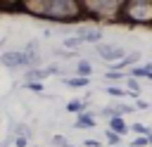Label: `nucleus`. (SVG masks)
Wrapping results in <instances>:
<instances>
[{"label": "nucleus", "instance_id": "1", "mask_svg": "<svg viewBox=\"0 0 152 147\" xmlns=\"http://www.w3.org/2000/svg\"><path fill=\"white\" fill-rule=\"evenodd\" d=\"M24 9H33L31 14H38L43 19L52 21H71L81 14L83 2H71V0H40V2H24Z\"/></svg>", "mask_w": 152, "mask_h": 147}, {"label": "nucleus", "instance_id": "2", "mask_svg": "<svg viewBox=\"0 0 152 147\" xmlns=\"http://www.w3.org/2000/svg\"><path fill=\"white\" fill-rule=\"evenodd\" d=\"M121 19L128 21V24H152V2L150 0L124 2Z\"/></svg>", "mask_w": 152, "mask_h": 147}, {"label": "nucleus", "instance_id": "3", "mask_svg": "<svg viewBox=\"0 0 152 147\" xmlns=\"http://www.w3.org/2000/svg\"><path fill=\"white\" fill-rule=\"evenodd\" d=\"M38 57H31L26 50H7L0 55V64L5 69H19V66H33Z\"/></svg>", "mask_w": 152, "mask_h": 147}, {"label": "nucleus", "instance_id": "4", "mask_svg": "<svg viewBox=\"0 0 152 147\" xmlns=\"http://www.w3.org/2000/svg\"><path fill=\"white\" fill-rule=\"evenodd\" d=\"M95 52H97V57H100V59L112 62V64H119V62L128 55L121 45H114V43H100V45H95Z\"/></svg>", "mask_w": 152, "mask_h": 147}, {"label": "nucleus", "instance_id": "5", "mask_svg": "<svg viewBox=\"0 0 152 147\" xmlns=\"http://www.w3.org/2000/svg\"><path fill=\"white\" fill-rule=\"evenodd\" d=\"M57 74H62V69L57 66V64H50V66H43V69H26V83H43L45 78H50V76H57Z\"/></svg>", "mask_w": 152, "mask_h": 147}, {"label": "nucleus", "instance_id": "6", "mask_svg": "<svg viewBox=\"0 0 152 147\" xmlns=\"http://www.w3.org/2000/svg\"><path fill=\"white\" fill-rule=\"evenodd\" d=\"M74 128H81V130H88V128H95V116L93 114H78L76 116V123H74Z\"/></svg>", "mask_w": 152, "mask_h": 147}, {"label": "nucleus", "instance_id": "7", "mask_svg": "<svg viewBox=\"0 0 152 147\" xmlns=\"http://www.w3.org/2000/svg\"><path fill=\"white\" fill-rule=\"evenodd\" d=\"M128 78H152V62L142 66H133L128 71Z\"/></svg>", "mask_w": 152, "mask_h": 147}, {"label": "nucleus", "instance_id": "8", "mask_svg": "<svg viewBox=\"0 0 152 147\" xmlns=\"http://www.w3.org/2000/svg\"><path fill=\"white\" fill-rule=\"evenodd\" d=\"M74 71H76V76H81V78H90V76H93V64L86 62V59H78Z\"/></svg>", "mask_w": 152, "mask_h": 147}, {"label": "nucleus", "instance_id": "9", "mask_svg": "<svg viewBox=\"0 0 152 147\" xmlns=\"http://www.w3.org/2000/svg\"><path fill=\"white\" fill-rule=\"evenodd\" d=\"M109 130H114L116 135H121V138H124V135H126L131 128L124 123V119H109Z\"/></svg>", "mask_w": 152, "mask_h": 147}, {"label": "nucleus", "instance_id": "10", "mask_svg": "<svg viewBox=\"0 0 152 147\" xmlns=\"http://www.w3.org/2000/svg\"><path fill=\"white\" fill-rule=\"evenodd\" d=\"M83 104H86V100H78V97H76V100H69L64 109H66L69 114H76V116H78V114H83Z\"/></svg>", "mask_w": 152, "mask_h": 147}, {"label": "nucleus", "instance_id": "11", "mask_svg": "<svg viewBox=\"0 0 152 147\" xmlns=\"http://www.w3.org/2000/svg\"><path fill=\"white\" fill-rule=\"evenodd\" d=\"M78 36H83V40L86 43H95V45H100V38H102V31H81Z\"/></svg>", "mask_w": 152, "mask_h": 147}, {"label": "nucleus", "instance_id": "12", "mask_svg": "<svg viewBox=\"0 0 152 147\" xmlns=\"http://www.w3.org/2000/svg\"><path fill=\"white\" fill-rule=\"evenodd\" d=\"M90 83V78H81V76H74V78H64V85L69 88H86Z\"/></svg>", "mask_w": 152, "mask_h": 147}, {"label": "nucleus", "instance_id": "13", "mask_svg": "<svg viewBox=\"0 0 152 147\" xmlns=\"http://www.w3.org/2000/svg\"><path fill=\"white\" fill-rule=\"evenodd\" d=\"M131 130H133L138 138H150V135H152V128H150V126H145V123H133V126H131Z\"/></svg>", "mask_w": 152, "mask_h": 147}, {"label": "nucleus", "instance_id": "14", "mask_svg": "<svg viewBox=\"0 0 152 147\" xmlns=\"http://www.w3.org/2000/svg\"><path fill=\"white\" fill-rule=\"evenodd\" d=\"M104 140H107V145H112V147H119V145H121V135H116V133L109 130V128H107V133H104Z\"/></svg>", "mask_w": 152, "mask_h": 147}, {"label": "nucleus", "instance_id": "15", "mask_svg": "<svg viewBox=\"0 0 152 147\" xmlns=\"http://www.w3.org/2000/svg\"><path fill=\"white\" fill-rule=\"evenodd\" d=\"M86 40H83V36H71V38H66L64 40V47H81Z\"/></svg>", "mask_w": 152, "mask_h": 147}, {"label": "nucleus", "instance_id": "16", "mask_svg": "<svg viewBox=\"0 0 152 147\" xmlns=\"http://www.w3.org/2000/svg\"><path fill=\"white\" fill-rule=\"evenodd\" d=\"M104 92H107V95H116V97H121V95H126L128 90H121V88H116V85H109V88H104Z\"/></svg>", "mask_w": 152, "mask_h": 147}, {"label": "nucleus", "instance_id": "17", "mask_svg": "<svg viewBox=\"0 0 152 147\" xmlns=\"http://www.w3.org/2000/svg\"><path fill=\"white\" fill-rule=\"evenodd\" d=\"M17 135H19V138H26V140L31 138V130L26 128V123H19V126H17Z\"/></svg>", "mask_w": 152, "mask_h": 147}, {"label": "nucleus", "instance_id": "18", "mask_svg": "<svg viewBox=\"0 0 152 147\" xmlns=\"http://www.w3.org/2000/svg\"><path fill=\"white\" fill-rule=\"evenodd\" d=\"M131 147H150V138H133Z\"/></svg>", "mask_w": 152, "mask_h": 147}, {"label": "nucleus", "instance_id": "19", "mask_svg": "<svg viewBox=\"0 0 152 147\" xmlns=\"http://www.w3.org/2000/svg\"><path fill=\"white\" fill-rule=\"evenodd\" d=\"M52 145H55V147H71L64 135H55V138H52Z\"/></svg>", "mask_w": 152, "mask_h": 147}, {"label": "nucleus", "instance_id": "20", "mask_svg": "<svg viewBox=\"0 0 152 147\" xmlns=\"http://www.w3.org/2000/svg\"><path fill=\"white\" fill-rule=\"evenodd\" d=\"M24 88L31 90V92H43V83H33V81H31V83H26Z\"/></svg>", "mask_w": 152, "mask_h": 147}, {"label": "nucleus", "instance_id": "21", "mask_svg": "<svg viewBox=\"0 0 152 147\" xmlns=\"http://www.w3.org/2000/svg\"><path fill=\"white\" fill-rule=\"evenodd\" d=\"M124 76H126V74H119V71H107V74H104L107 81H119V78H124Z\"/></svg>", "mask_w": 152, "mask_h": 147}, {"label": "nucleus", "instance_id": "22", "mask_svg": "<svg viewBox=\"0 0 152 147\" xmlns=\"http://www.w3.org/2000/svg\"><path fill=\"white\" fill-rule=\"evenodd\" d=\"M14 147H26V138H14Z\"/></svg>", "mask_w": 152, "mask_h": 147}, {"label": "nucleus", "instance_id": "23", "mask_svg": "<svg viewBox=\"0 0 152 147\" xmlns=\"http://www.w3.org/2000/svg\"><path fill=\"white\" fill-rule=\"evenodd\" d=\"M83 145H86V147H100V142H97L95 138H88V140H86Z\"/></svg>", "mask_w": 152, "mask_h": 147}, {"label": "nucleus", "instance_id": "24", "mask_svg": "<svg viewBox=\"0 0 152 147\" xmlns=\"http://www.w3.org/2000/svg\"><path fill=\"white\" fill-rule=\"evenodd\" d=\"M147 107H150V104H147L145 100H138V104H135V109H147Z\"/></svg>", "mask_w": 152, "mask_h": 147}, {"label": "nucleus", "instance_id": "25", "mask_svg": "<svg viewBox=\"0 0 152 147\" xmlns=\"http://www.w3.org/2000/svg\"><path fill=\"white\" fill-rule=\"evenodd\" d=\"M150 145H152V135H150Z\"/></svg>", "mask_w": 152, "mask_h": 147}, {"label": "nucleus", "instance_id": "26", "mask_svg": "<svg viewBox=\"0 0 152 147\" xmlns=\"http://www.w3.org/2000/svg\"><path fill=\"white\" fill-rule=\"evenodd\" d=\"M0 147H2V142H0Z\"/></svg>", "mask_w": 152, "mask_h": 147}, {"label": "nucleus", "instance_id": "27", "mask_svg": "<svg viewBox=\"0 0 152 147\" xmlns=\"http://www.w3.org/2000/svg\"><path fill=\"white\" fill-rule=\"evenodd\" d=\"M150 81H152V78H150Z\"/></svg>", "mask_w": 152, "mask_h": 147}]
</instances>
